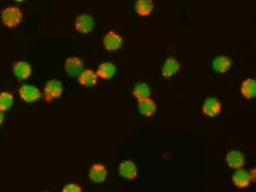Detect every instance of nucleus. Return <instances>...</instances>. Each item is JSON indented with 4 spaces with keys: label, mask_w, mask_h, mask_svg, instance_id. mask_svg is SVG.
Returning <instances> with one entry per match:
<instances>
[{
    "label": "nucleus",
    "mask_w": 256,
    "mask_h": 192,
    "mask_svg": "<svg viewBox=\"0 0 256 192\" xmlns=\"http://www.w3.org/2000/svg\"><path fill=\"white\" fill-rule=\"evenodd\" d=\"M0 18H1V23L3 24L4 27L13 29L17 28L22 23L24 14L18 7L10 6L2 10L1 14H0Z\"/></svg>",
    "instance_id": "f257e3e1"
},
{
    "label": "nucleus",
    "mask_w": 256,
    "mask_h": 192,
    "mask_svg": "<svg viewBox=\"0 0 256 192\" xmlns=\"http://www.w3.org/2000/svg\"><path fill=\"white\" fill-rule=\"evenodd\" d=\"M62 94H64V85L59 79H51L46 82L43 89V98L45 103H53L60 98Z\"/></svg>",
    "instance_id": "f03ea898"
},
{
    "label": "nucleus",
    "mask_w": 256,
    "mask_h": 192,
    "mask_svg": "<svg viewBox=\"0 0 256 192\" xmlns=\"http://www.w3.org/2000/svg\"><path fill=\"white\" fill-rule=\"evenodd\" d=\"M96 22L91 15L82 13L77 15L74 20V29L78 33L82 34H89L95 29Z\"/></svg>",
    "instance_id": "7ed1b4c3"
},
{
    "label": "nucleus",
    "mask_w": 256,
    "mask_h": 192,
    "mask_svg": "<svg viewBox=\"0 0 256 192\" xmlns=\"http://www.w3.org/2000/svg\"><path fill=\"white\" fill-rule=\"evenodd\" d=\"M123 44V38L115 30H109L103 36V46L107 51H117L121 48Z\"/></svg>",
    "instance_id": "20e7f679"
},
{
    "label": "nucleus",
    "mask_w": 256,
    "mask_h": 192,
    "mask_svg": "<svg viewBox=\"0 0 256 192\" xmlns=\"http://www.w3.org/2000/svg\"><path fill=\"white\" fill-rule=\"evenodd\" d=\"M19 97L22 98V101L27 103H33L38 102L42 97V93L39 90V88L33 85H23L19 87L18 89Z\"/></svg>",
    "instance_id": "39448f33"
},
{
    "label": "nucleus",
    "mask_w": 256,
    "mask_h": 192,
    "mask_svg": "<svg viewBox=\"0 0 256 192\" xmlns=\"http://www.w3.org/2000/svg\"><path fill=\"white\" fill-rule=\"evenodd\" d=\"M202 112L207 118H216L222 112V103L217 97H207L203 103Z\"/></svg>",
    "instance_id": "423d86ee"
},
{
    "label": "nucleus",
    "mask_w": 256,
    "mask_h": 192,
    "mask_svg": "<svg viewBox=\"0 0 256 192\" xmlns=\"http://www.w3.org/2000/svg\"><path fill=\"white\" fill-rule=\"evenodd\" d=\"M118 174L127 180H135L138 176L137 165L132 160H124L118 165Z\"/></svg>",
    "instance_id": "0eeeda50"
},
{
    "label": "nucleus",
    "mask_w": 256,
    "mask_h": 192,
    "mask_svg": "<svg viewBox=\"0 0 256 192\" xmlns=\"http://www.w3.org/2000/svg\"><path fill=\"white\" fill-rule=\"evenodd\" d=\"M84 70V62L80 57H69L65 62V72L72 78H75Z\"/></svg>",
    "instance_id": "6e6552de"
},
{
    "label": "nucleus",
    "mask_w": 256,
    "mask_h": 192,
    "mask_svg": "<svg viewBox=\"0 0 256 192\" xmlns=\"http://www.w3.org/2000/svg\"><path fill=\"white\" fill-rule=\"evenodd\" d=\"M107 169L102 163L92 164L89 170V174H88V177L93 184H103L107 179Z\"/></svg>",
    "instance_id": "1a4fd4ad"
},
{
    "label": "nucleus",
    "mask_w": 256,
    "mask_h": 192,
    "mask_svg": "<svg viewBox=\"0 0 256 192\" xmlns=\"http://www.w3.org/2000/svg\"><path fill=\"white\" fill-rule=\"evenodd\" d=\"M226 163L231 169L237 170L244 168L245 165V156L242 152L238 149H231L226 154Z\"/></svg>",
    "instance_id": "9d476101"
},
{
    "label": "nucleus",
    "mask_w": 256,
    "mask_h": 192,
    "mask_svg": "<svg viewBox=\"0 0 256 192\" xmlns=\"http://www.w3.org/2000/svg\"><path fill=\"white\" fill-rule=\"evenodd\" d=\"M180 69L181 64L179 63V61L174 58V57H169L164 61L163 65H162L161 74L165 79H171V77H174L180 71Z\"/></svg>",
    "instance_id": "9b49d317"
},
{
    "label": "nucleus",
    "mask_w": 256,
    "mask_h": 192,
    "mask_svg": "<svg viewBox=\"0 0 256 192\" xmlns=\"http://www.w3.org/2000/svg\"><path fill=\"white\" fill-rule=\"evenodd\" d=\"M13 74L19 81L27 80L33 74V67L26 61H17L12 66Z\"/></svg>",
    "instance_id": "f8f14e48"
},
{
    "label": "nucleus",
    "mask_w": 256,
    "mask_h": 192,
    "mask_svg": "<svg viewBox=\"0 0 256 192\" xmlns=\"http://www.w3.org/2000/svg\"><path fill=\"white\" fill-rule=\"evenodd\" d=\"M232 180L235 187H237L239 189H245L252 184V180L249 175V171L244 170L243 168L235 170L234 174L232 175Z\"/></svg>",
    "instance_id": "ddd939ff"
},
{
    "label": "nucleus",
    "mask_w": 256,
    "mask_h": 192,
    "mask_svg": "<svg viewBox=\"0 0 256 192\" xmlns=\"http://www.w3.org/2000/svg\"><path fill=\"white\" fill-rule=\"evenodd\" d=\"M77 80L83 88H93L98 85L99 77L95 71L87 69L81 72V74L77 76Z\"/></svg>",
    "instance_id": "4468645a"
},
{
    "label": "nucleus",
    "mask_w": 256,
    "mask_h": 192,
    "mask_svg": "<svg viewBox=\"0 0 256 192\" xmlns=\"http://www.w3.org/2000/svg\"><path fill=\"white\" fill-rule=\"evenodd\" d=\"M137 108L139 113L142 114L145 118H153L155 112L158 106H156L155 102L151 97H147L145 100H142L137 102Z\"/></svg>",
    "instance_id": "2eb2a0df"
},
{
    "label": "nucleus",
    "mask_w": 256,
    "mask_h": 192,
    "mask_svg": "<svg viewBox=\"0 0 256 192\" xmlns=\"http://www.w3.org/2000/svg\"><path fill=\"white\" fill-rule=\"evenodd\" d=\"M154 0H137L134 4V11L140 17H147L154 12Z\"/></svg>",
    "instance_id": "dca6fc26"
},
{
    "label": "nucleus",
    "mask_w": 256,
    "mask_h": 192,
    "mask_svg": "<svg viewBox=\"0 0 256 192\" xmlns=\"http://www.w3.org/2000/svg\"><path fill=\"white\" fill-rule=\"evenodd\" d=\"M240 94L244 100H253L256 96V80L254 78H245L240 85Z\"/></svg>",
    "instance_id": "f3484780"
},
{
    "label": "nucleus",
    "mask_w": 256,
    "mask_h": 192,
    "mask_svg": "<svg viewBox=\"0 0 256 192\" xmlns=\"http://www.w3.org/2000/svg\"><path fill=\"white\" fill-rule=\"evenodd\" d=\"M233 66V61L229 58L228 56H218L217 58L213 59L212 61V69L215 72L219 73V74H224L227 73L231 67Z\"/></svg>",
    "instance_id": "a211bd4d"
},
{
    "label": "nucleus",
    "mask_w": 256,
    "mask_h": 192,
    "mask_svg": "<svg viewBox=\"0 0 256 192\" xmlns=\"http://www.w3.org/2000/svg\"><path fill=\"white\" fill-rule=\"evenodd\" d=\"M97 75L99 78L104 79V80H109L116 75L117 73V67L113 62H102V63L98 66L97 70Z\"/></svg>",
    "instance_id": "6ab92c4d"
},
{
    "label": "nucleus",
    "mask_w": 256,
    "mask_h": 192,
    "mask_svg": "<svg viewBox=\"0 0 256 192\" xmlns=\"http://www.w3.org/2000/svg\"><path fill=\"white\" fill-rule=\"evenodd\" d=\"M132 94L137 102L145 100V98L150 97L151 95L150 87L147 84H145V82H139V84H137L133 88Z\"/></svg>",
    "instance_id": "aec40b11"
},
{
    "label": "nucleus",
    "mask_w": 256,
    "mask_h": 192,
    "mask_svg": "<svg viewBox=\"0 0 256 192\" xmlns=\"http://www.w3.org/2000/svg\"><path fill=\"white\" fill-rule=\"evenodd\" d=\"M14 103V96L10 92H1L0 93V110L6 112L12 108Z\"/></svg>",
    "instance_id": "412c9836"
},
{
    "label": "nucleus",
    "mask_w": 256,
    "mask_h": 192,
    "mask_svg": "<svg viewBox=\"0 0 256 192\" xmlns=\"http://www.w3.org/2000/svg\"><path fill=\"white\" fill-rule=\"evenodd\" d=\"M64 192H83L84 189L81 187L80 184L76 183H68L65 185L64 188H62Z\"/></svg>",
    "instance_id": "4be33fe9"
},
{
    "label": "nucleus",
    "mask_w": 256,
    "mask_h": 192,
    "mask_svg": "<svg viewBox=\"0 0 256 192\" xmlns=\"http://www.w3.org/2000/svg\"><path fill=\"white\" fill-rule=\"evenodd\" d=\"M249 175L251 177V180H252V183H255V180H256V170H255V168H252L249 171Z\"/></svg>",
    "instance_id": "5701e85b"
},
{
    "label": "nucleus",
    "mask_w": 256,
    "mask_h": 192,
    "mask_svg": "<svg viewBox=\"0 0 256 192\" xmlns=\"http://www.w3.org/2000/svg\"><path fill=\"white\" fill-rule=\"evenodd\" d=\"M3 121H4V113L1 110H0V126L2 125Z\"/></svg>",
    "instance_id": "b1692460"
},
{
    "label": "nucleus",
    "mask_w": 256,
    "mask_h": 192,
    "mask_svg": "<svg viewBox=\"0 0 256 192\" xmlns=\"http://www.w3.org/2000/svg\"><path fill=\"white\" fill-rule=\"evenodd\" d=\"M14 1H17V2H24V1H26V0H14Z\"/></svg>",
    "instance_id": "393cba45"
}]
</instances>
